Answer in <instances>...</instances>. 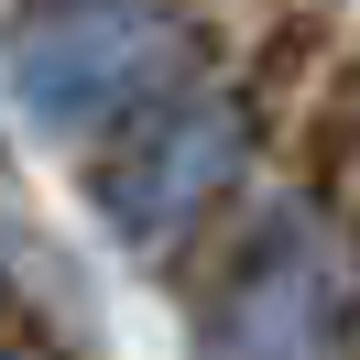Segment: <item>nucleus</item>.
<instances>
[{"mask_svg":"<svg viewBox=\"0 0 360 360\" xmlns=\"http://www.w3.org/2000/svg\"><path fill=\"white\" fill-rule=\"evenodd\" d=\"M251 153V110L229 88H153L110 164H98V219L131 251H164Z\"/></svg>","mask_w":360,"mask_h":360,"instance_id":"1","label":"nucleus"},{"mask_svg":"<svg viewBox=\"0 0 360 360\" xmlns=\"http://www.w3.org/2000/svg\"><path fill=\"white\" fill-rule=\"evenodd\" d=\"M175 77H186V33L153 22V11H66V22H44V33L11 44V98H22L33 131L131 120Z\"/></svg>","mask_w":360,"mask_h":360,"instance_id":"2","label":"nucleus"},{"mask_svg":"<svg viewBox=\"0 0 360 360\" xmlns=\"http://www.w3.org/2000/svg\"><path fill=\"white\" fill-rule=\"evenodd\" d=\"M349 306V262L328 251L316 219H262L240 240V262L207 295V349H316Z\"/></svg>","mask_w":360,"mask_h":360,"instance_id":"3","label":"nucleus"}]
</instances>
